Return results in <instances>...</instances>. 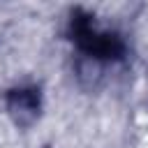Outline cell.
Instances as JSON below:
<instances>
[{"mask_svg":"<svg viewBox=\"0 0 148 148\" xmlns=\"http://www.w3.org/2000/svg\"><path fill=\"white\" fill-rule=\"evenodd\" d=\"M12 136H14V130H12L9 120H7V118H0V141H7V139H12Z\"/></svg>","mask_w":148,"mask_h":148,"instance_id":"cell-1","label":"cell"},{"mask_svg":"<svg viewBox=\"0 0 148 148\" xmlns=\"http://www.w3.org/2000/svg\"><path fill=\"white\" fill-rule=\"evenodd\" d=\"M139 148H148V134L141 139V143H139Z\"/></svg>","mask_w":148,"mask_h":148,"instance_id":"cell-2","label":"cell"},{"mask_svg":"<svg viewBox=\"0 0 148 148\" xmlns=\"http://www.w3.org/2000/svg\"><path fill=\"white\" fill-rule=\"evenodd\" d=\"M146 39H148V37H146Z\"/></svg>","mask_w":148,"mask_h":148,"instance_id":"cell-3","label":"cell"}]
</instances>
